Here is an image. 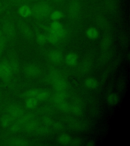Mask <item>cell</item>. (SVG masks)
Instances as JSON below:
<instances>
[{"mask_svg": "<svg viewBox=\"0 0 130 146\" xmlns=\"http://www.w3.org/2000/svg\"><path fill=\"white\" fill-rule=\"evenodd\" d=\"M2 29L4 35V36H6L7 39H13L15 35V29L13 23L8 17L3 18Z\"/></svg>", "mask_w": 130, "mask_h": 146, "instance_id": "cell-1", "label": "cell"}, {"mask_svg": "<svg viewBox=\"0 0 130 146\" xmlns=\"http://www.w3.org/2000/svg\"><path fill=\"white\" fill-rule=\"evenodd\" d=\"M24 110L21 106L15 104H10L6 109V113L8 114L14 121L24 115Z\"/></svg>", "mask_w": 130, "mask_h": 146, "instance_id": "cell-2", "label": "cell"}, {"mask_svg": "<svg viewBox=\"0 0 130 146\" xmlns=\"http://www.w3.org/2000/svg\"><path fill=\"white\" fill-rule=\"evenodd\" d=\"M13 73L11 68L6 60L0 62V78L4 81L9 82Z\"/></svg>", "mask_w": 130, "mask_h": 146, "instance_id": "cell-3", "label": "cell"}, {"mask_svg": "<svg viewBox=\"0 0 130 146\" xmlns=\"http://www.w3.org/2000/svg\"><path fill=\"white\" fill-rule=\"evenodd\" d=\"M51 7L46 4L36 5L33 8V11L35 15L39 17H44L50 14Z\"/></svg>", "mask_w": 130, "mask_h": 146, "instance_id": "cell-4", "label": "cell"}, {"mask_svg": "<svg viewBox=\"0 0 130 146\" xmlns=\"http://www.w3.org/2000/svg\"><path fill=\"white\" fill-rule=\"evenodd\" d=\"M25 71L27 76L32 77H36L39 75L40 73V68H38V66L34 64H30L27 66L25 68Z\"/></svg>", "mask_w": 130, "mask_h": 146, "instance_id": "cell-5", "label": "cell"}, {"mask_svg": "<svg viewBox=\"0 0 130 146\" xmlns=\"http://www.w3.org/2000/svg\"><path fill=\"white\" fill-rule=\"evenodd\" d=\"M53 83L55 89L58 91H64L68 86L66 81L60 78H55L53 80Z\"/></svg>", "mask_w": 130, "mask_h": 146, "instance_id": "cell-6", "label": "cell"}, {"mask_svg": "<svg viewBox=\"0 0 130 146\" xmlns=\"http://www.w3.org/2000/svg\"><path fill=\"white\" fill-rule=\"evenodd\" d=\"M67 94L64 91H58V92L55 94L53 100L55 103L59 105L65 102Z\"/></svg>", "mask_w": 130, "mask_h": 146, "instance_id": "cell-7", "label": "cell"}, {"mask_svg": "<svg viewBox=\"0 0 130 146\" xmlns=\"http://www.w3.org/2000/svg\"><path fill=\"white\" fill-rule=\"evenodd\" d=\"M49 59L51 62L57 63L61 61L62 58V55L61 53L59 51H53L49 54Z\"/></svg>", "mask_w": 130, "mask_h": 146, "instance_id": "cell-8", "label": "cell"}, {"mask_svg": "<svg viewBox=\"0 0 130 146\" xmlns=\"http://www.w3.org/2000/svg\"><path fill=\"white\" fill-rule=\"evenodd\" d=\"M13 121V120L8 114L5 113L1 118V124L3 127L6 128L11 125Z\"/></svg>", "mask_w": 130, "mask_h": 146, "instance_id": "cell-9", "label": "cell"}, {"mask_svg": "<svg viewBox=\"0 0 130 146\" xmlns=\"http://www.w3.org/2000/svg\"><path fill=\"white\" fill-rule=\"evenodd\" d=\"M85 85L89 89H95L98 86V82L94 78H89L85 80Z\"/></svg>", "mask_w": 130, "mask_h": 146, "instance_id": "cell-10", "label": "cell"}, {"mask_svg": "<svg viewBox=\"0 0 130 146\" xmlns=\"http://www.w3.org/2000/svg\"><path fill=\"white\" fill-rule=\"evenodd\" d=\"M18 13L23 17H27L32 14V10L27 5H23L18 9Z\"/></svg>", "mask_w": 130, "mask_h": 146, "instance_id": "cell-11", "label": "cell"}, {"mask_svg": "<svg viewBox=\"0 0 130 146\" xmlns=\"http://www.w3.org/2000/svg\"><path fill=\"white\" fill-rule=\"evenodd\" d=\"M77 55L74 53H71L67 55L65 60L69 66H74L77 62Z\"/></svg>", "mask_w": 130, "mask_h": 146, "instance_id": "cell-12", "label": "cell"}, {"mask_svg": "<svg viewBox=\"0 0 130 146\" xmlns=\"http://www.w3.org/2000/svg\"><path fill=\"white\" fill-rule=\"evenodd\" d=\"M71 137L67 134H62L58 137L57 141L59 144L63 145H70L71 141Z\"/></svg>", "mask_w": 130, "mask_h": 146, "instance_id": "cell-13", "label": "cell"}, {"mask_svg": "<svg viewBox=\"0 0 130 146\" xmlns=\"http://www.w3.org/2000/svg\"><path fill=\"white\" fill-rule=\"evenodd\" d=\"M38 100L36 98H29L25 100V105L27 109H33L38 104Z\"/></svg>", "mask_w": 130, "mask_h": 146, "instance_id": "cell-14", "label": "cell"}, {"mask_svg": "<svg viewBox=\"0 0 130 146\" xmlns=\"http://www.w3.org/2000/svg\"><path fill=\"white\" fill-rule=\"evenodd\" d=\"M23 128L25 131H32L33 130H35L37 128V123H36L35 121L31 120L25 124Z\"/></svg>", "mask_w": 130, "mask_h": 146, "instance_id": "cell-15", "label": "cell"}, {"mask_svg": "<svg viewBox=\"0 0 130 146\" xmlns=\"http://www.w3.org/2000/svg\"><path fill=\"white\" fill-rule=\"evenodd\" d=\"M107 101L109 105L114 106L117 105L119 102V96L116 94H110L107 98Z\"/></svg>", "mask_w": 130, "mask_h": 146, "instance_id": "cell-16", "label": "cell"}, {"mask_svg": "<svg viewBox=\"0 0 130 146\" xmlns=\"http://www.w3.org/2000/svg\"><path fill=\"white\" fill-rule=\"evenodd\" d=\"M8 145L10 146H26L27 145V141L21 139H14L10 140L8 142Z\"/></svg>", "mask_w": 130, "mask_h": 146, "instance_id": "cell-17", "label": "cell"}, {"mask_svg": "<svg viewBox=\"0 0 130 146\" xmlns=\"http://www.w3.org/2000/svg\"><path fill=\"white\" fill-rule=\"evenodd\" d=\"M87 36L91 39H95L98 38L99 33L98 31L94 27H91L87 30Z\"/></svg>", "mask_w": 130, "mask_h": 146, "instance_id": "cell-18", "label": "cell"}, {"mask_svg": "<svg viewBox=\"0 0 130 146\" xmlns=\"http://www.w3.org/2000/svg\"><path fill=\"white\" fill-rule=\"evenodd\" d=\"M71 112L74 115L76 116H79L81 115L82 113V108L80 105L77 104L72 106L71 107Z\"/></svg>", "mask_w": 130, "mask_h": 146, "instance_id": "cell-19", "label": "cell"}, {"mask_svg": "<svg viewBox=\"0 0 130 146\" xmlns=\"http://www.w3.org/2000/svg\"><path fill=\"white\" fill-rule=\"evenodd\" d=\"M18 26L19 28L21 31V33L25 36H29L31 35V32H30L29 29L27 27V26L25 25V23H18Z\"/></svg>", "mask_w": 130, "mask_h": 146, "instance_id": "cell-20", "label": "cell"}, {"mask_svg": "<svg viewBox=\"0 0 130 146\" xmlns=\"http://www.w3.org/2000/svg\"><path fill=\"white\" fill-rule=\"evenodd\" d=\"M7 63L10 66L13 72H15L18 70V64L17 61L14 59H10L8 60H6Z\"/></svg>", "mask_w": 130, "mask_h": 146, "instance_id": "cell-21", "label": "cell"}, {"mask_svg": "<svg viewBox=\"0 0 130 146\" xmlns=\"http://www.w3.org/2000/svg\"><path fill=\"white\" fill-rule=\"evenodd\" d=\"M39 90L38 89H30L26 91L24 94V96L27 98H36L37 96L39 94Z\"/></svg>", "mask_w": 130, "mask_h": 146, "instance_id": "cell-22", "label": "cell"}, {"mask_svg": "<svg viewBox=\"0 0 130 146\" xmlns=\"http://www.w3.org/2000/svg\"><path fill=\"white\" fill-rule=\"evenodd\" d=\"M49 96V92L46 90H40L36 98L38 100H45Z\"/></svg>", "mask_w": 130, "mask_h": 146, "instance_id": "cell-23", "label": "cell"}, {"mask_svg": "<svg viewBox=\"0 0 130 146\" xmlns=\"http://www.w3.org/2000/svg\"><path fill=\"white\" fill-rule=\"evenodd\" d=\"M46 38H47V40H48L50 43L53 44H55L58 43L59 39H60L59 37H58L55 35L51 33H50L46 36Z\"/></svg>", "mask_w": 130, "mask_h": 146, "instance_id": "cell-24", "label": "cell"}, {"mask_svg": "<svg viewBox=\"0 0 130 146\" xmlns=\"http://www.w3.org/2000/svg\"><path fill=\"white\" fill-rule=\"evenodd\" d=\"M71 106L68 103H66L65 102L59 104V110H61L62 112H65V113L71 112Z\"/></svg>", "mask_w": 130, "mask_h": 146, "instance_id": "cell-25", "label": "cell"}, {"mask_svg": "<svg viewBox=\"0 0 130 146\" xmlns=\"http://www.w3.org/2000/svg\"><path fill=\"white\" fill-rule=\"evenodd\" d=\"M7 42V38L5 36H0V55L2 54L3 51L4 50L6 46Z\"/></svg>", "mask_w": 130, "mask_h": 146, "instance_id": "cell-26", "label": "cell"}, {"mask_svg": "<svg viewBox=\"0 0 130 146\" xmlns=\"http://www.w3.org/2000/svg\"><path fill=\"white\" fill-rule=\"evenodd\" d=\"M63 29V27L61 23L58 22L57 21H55L53 22L51 25V29L50 30L53 31H59Z\"/></svg>", "mask_w": 130, "mask_h": 146, "instance_id": "cell-27", "label": "cell"}, {"mask_svg": "<svg viewBox=\"0 0 130 146\" xmlns=\"http://www.w3.org/2000/svg\"><path fill=\"white\" fill-rule=\"evenodd\" d=\"M79 6L77 3H73L70 8V13L72 15L74 16L77 14L79 10Z\"/></svg>", "mask_w": 130, "mask_h": 146, "instance_id": "cell-28", "label": "cell"}, {"mask_svg": "<svg viewBox=\"0 0 130 146\" xmlns=\"http://www.w3.org/2000/svg\"><path fill=\"white\" fill-rule=\"evenodd\" d=\"M111 39L110 38L106 37L102 40L101 42V47L104 49H107V48L109 47L110 44H111Z\"/></svg>", "mask_w": 130, "mask_h": 146, "instance_id": "cell-29", "label": "cell"}, {"mask_svg": "<svg viewBox=\"0 0 130 146\" xmlns=\"http://www.w3.org/2000/svg\"><path fill=\"white\" fill-rule=\"evenodd\" d=\"M63 16V13L59 11H55L53 12L51 15V18L53 21H57L59 20V19L62 18Z\"/></svg>", "mask_w": 130, "mask_h": 146, "instance_id": "cell-30", "label": "cell"}, {"mask_svg": "<svg viewBox=\"0 0 130 146\" xmlns=\"http://www.w3.org/2000/svg\"><path fill=\"white\" fill-rule=\"evenodd\" d=\"M36 40L38 43L40 45H43L47 41V38L46 36L44 35L40 34L37 36Z\"/></svg>", "mask_w": 130, "mask_h": 146, "instance_id": "cell-31", "label": "cell"}, {"mask_svg": "<svg viewBox=\"0 0 130 146\" xmlns=\"http://www.w3.org/2000/svg\"><path fill=\"white\" fill-rule=\"evenodd\" d=\"M43 122L46 125H52L53 123V121L52 119L50 118L49 117H45L43 119Z\"/></svg>", "mask_w": 130, "mask_h": 146, "instance_id": "cell-32", "label": "cell"}, {"mask_svg": "<svg viewBox=\"0 0 130 146\" xmlns=\"http://www.w3.org/2000/svg\"><path fill=\"white\" fill-rule=\"evenodd\" d=\"M53 128L57 130H62L63 127V126L62 125V124H61L59 122H53V123L52 124Z\"/></svg>", "mask_w": 130, "mask_h": 146, "instance_id": "cell-33", "label": "cell"}, {"mask_svg": "<svg viewBox=\"0 0 130 146\" xmlns=\"http://www.w3.org/2000/svg\"><path fill=\"white\" fill-rule=\"evenodd\" d=\"M70 145L73 146H80L81 145V141L78 139H75L71 140Z\"/></svg>", "mask_w": 130, "mask_h": 146, "instance_id": "cell-34", "label": "cell"}, {"mask_svg": "<svg viewBox=\"0 0 130 146\" xmlns=\"http://www.w3.org/2000/svg\"><path fill=\"white\" fill-rule=\"evenodd\" d=\"M7 8V6L4 5L3 7H2L0 8V14L2 13Z\"/></svg>", "mask_w": 130, "mask_h": 146, "instance_id": "cell-35", "label": "cell"}, {"mask_svg": "<svg viewBox=\"0 0 130 146\" xmlns=\"http://www.w3.org/2000/svg\"><path fill=\"white\" fill-rule=\"evenodd\" d=\"M4 6V5H3L1 3H0V8H2V7H3Z\"/></svg>", "mask_w": 130, "mask_h": 146, "instance_id": "cell-36", "label": "cell"}, {"mask_svg": "<svg viewBox=\"0 0 130 146\" xmlns=\"http://www.w3.org/2000/svg\"><path fill=\"white\" fill-rule=\"evenodd\" d=\"M55 1H57V2H60V1H62L63 0H55Z\"/></svg>", "mask_w": 130, "mask_h": 146, "instance_id": "cell-37", "label": "cell"}, {"mask_svg": "<svg viewBox=\"0 0 130 146\" xmlns=\"http://www.w3.org/2000/svg\"><path fill=\"white\" fill-rule=\"evenodd\" d=\"M2 36V34H1V33L0 32V36Z\"/></svg>", "mask_w": 130, "mask_h": 146, "instance_id": "cell-38", "label": "cell"}, {"mask_svg": "<svg viewBox=\"0 0 130 146\" xmlns=\"http://www.w3.org/2000/svg\"><path fill=\"white\" fill-rule=\"evenodd\" d=\"M0 98H1V90H0Z\"/></svg>", "mask_w": 130, "mask_h": 146, "instance_id": "cell-39", "label": "cell"}]
</instances>
